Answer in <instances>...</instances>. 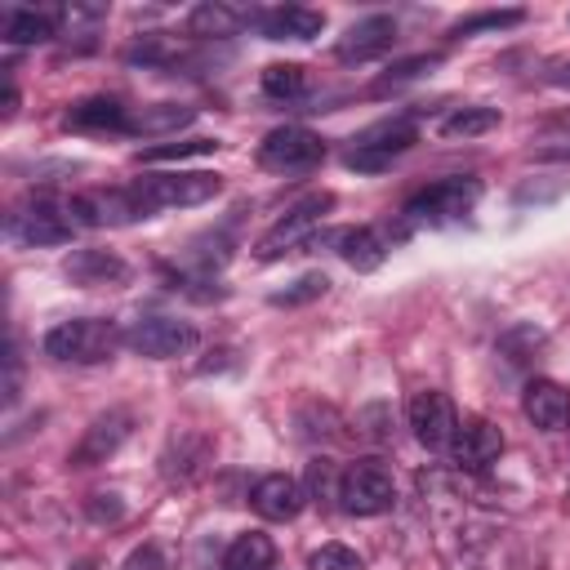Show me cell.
Listing matches in <instances>:
<instances>
[{
  "mask_svg": "<svg viewBox=\"0 0 570 570\" xmlns=\"http://www.w3.org/2000/svg\"><path fill=\"white\" fill-rule=\"evenodd\" d=\"M223 191L218 174L191 169V174H142L129 183V200L138 209V218H151L156 209H187V205H205Z\"/></svg>",
  "mask_w": 570,
  "mask_h": 570,
  "instance_id": "1",
  "label": "cell"
},
{
  "mask_svg": "<svg viewBox=\"0 0 570 570\" xmlns=\"http://www.w3.org/2000/svg\"><path fill=\"white\" fill-rule=\"evenodd\" d=\"M120 343H125V334L102 316H71L45 334V352L53 361H71V365H102L116 356Z\"/></svg>",
  "mask_w": 570,
  "mask_h": 570,
  "instance_id": "2",
  "label": "cell"
},
{
  "mask_svg": "<svg viewBox=\"0 0 570 570\" xmlns=\"http://www.w3.org/2000/svg\"><path fill=\"white\" fill-rule=\"evenodd\" d=\"M76 227L80 223L71 214V196H31L4 218V232L18 245H62L71 240Z\"/></svg>",
  "mask_w": 570,
  "mask_h": 570,
  "instance_id": "3",
  "label": "cell"
},
{
  "mask_svg": "<svg viewBox=\"0 0 570 570\" xmlns=\"http://www.w3.org/2000/svg\"><path fill=\"white\" fill-rule=\"evenodd\" d=\"M481 200V183L476 178H441L423 191H414L401 209V223L405 227H441V223H454L463 214H472V205Z\"/></svg>",
  "mask_w": 570,
  "mask_h": 570,
  "instance_id": "4",
  "label": "cell"
},
{
  "mask_svg": "<svg viewBox=\"0 0 570 570\" xmlns=\"http://www.w3.org/2000/svg\"><path fill=\"white\" fill-rule=\"evenodd\" d=\"M338 503H343V512H352V517H379V512H387V508L396 503V481H392V472H387L383 463H374V459L347 463V468L338 472Z\"/></svg>",
  "mask_w": 570,
  "mask_h": 570,
  "instance_id": "5",
  "label": "cell"
},
{
  "mask_svg": "<svg viewBox=\"0 0 570 570\" xmlns=\"http://www.w3.org/2000/svg\"><path fill=\"white\" fill-rule=\"evenodd\" d=\"M419 142V125L410 116H392V120H379L370 129H361L343 156L347 169H383L392 165L401 151H410Z\"/></svg>",
  "mask_w": 570,
  "mask_h": 570,
  "instance_id": "6",
  "label": "cell"
},
{
  "mask_svg": "<svg viewBox=\"0 0 570 570\" xmlns=\"http://www.w3.org/2000/svg\"><path fill=\"white\" fill-rule=\"evenodd\" d=\"M334 205V196L330 191H321V196H307V200H298L285 218H276L263 236H258V245H254V254L263 258V263H272V258H281V254H294L298 245H307L312 236H316V227L325 223V209Z\"/></svg>",
  "mask_w": 570,
  "mask_h": 570,
  "instance_id": "7",
  "label": "cell"
},
{
  "mask_svg": "<svg viewBox=\"0 0 570 570\" xmlns=\"http://www.w3.org/2000/svg\"><path fill=\"white\" fill-rule=\"evenodd\" d=\"M325 160V138L307 125H281L258 142V165L272 174H303Z\"/></svg>",
  "mask_w": 570,
  "mask_h": 570,
  "instance_id": "8",
  "label": "cell"
},
{
  "mask_svg": "<svg viewBox=\"0 0 570 570\" xmlns=\"http://www.w3.org/2000/svg\"><path fill=\"white\" fill-rule=\"evenodd\" d=\"M196 325L178 321V316H142L125 330V347L151 361H169V356H187L196 347Z\"/></svg>",
  "mask_w": 570,
  "mask_h": 570,
  "instance_id": "9",
  "label": "cell"
},
{
  "mask_svg": "<svg viewBox=\"0 0 570 570\" xmlns=\"http://www.w3.org/2000/svg\"><path fill=\"white\" fill-rule=\"evenodd\" d=\"M410 428H414V441L428 445V450H450L454 441V428H459V414H454V401L436 387H423L410 396Z\"/></svg>",
  "mask_w": 570,
  "mask_h": 570,
  "instance_id": "10",
  "label": "cell"
},
{
  "mask_svg": "<svg viewBox=\"0 0 570 570\" xmlns=\"http://www.w3.org/2000/svg\"><path fill=\"white\" fill-rule=\"evenodd\" d=\"M392 45H396V18L370 13V18L352 22V27L338 36L334 58H338V62H374V58H383Z\"/></svg>",
  "mask_w": 570,
  "mask_h": 570,
  "instance_id": "11",
  "label": "cell"
},
{
  "mask_svg": "<svg viewBox=\"0 0 570 570\" xmlns=\"http://www.w3.org/2000/svg\"><path fill=\"white\" fill-rule=\"evenodd\" d=\"M499 454H503V432H499L490 419L472 414V419H463V423L454 428L450 459H454L463 472H481V468H490Z\"/></svg>",
  "mask_w": 570,
  "mask_h": 570,
  "instance_id": "12",
  "label": "cell"
},
{
  "mask_svg": "<svg viewBox=\"0 0 570 570\" xmlns=\"http://www.w3.org/2000/svg\"><path fill=\"white\" fill-rule=\"evenodd\" d=\"M521 410L534 428L566 432L570 428V387H561L557 379H530L521 392Z\"/></svg>",
  "mask_w": 570,
  "mask_h": 570,
  "instance_id": "13",
  "label": "cell"
},
{
  "mask_svg": "<svg viewBox=\"0 0 570 570\" xmlns=\"http://www.w3.org/2000/svg\"><path fill=\"white\" fill-rule=\"evenodd\" d=\"M62 125L76 129V134H125L129 129V107L120 98L89 94V98H80L62 111Z\"/></svg>",
  "mask_w": 570,
  "mask_h": 570,
  "instance_id": "14",
  "label": "cell"
},
{
  "mask_svg": "<svg viewBox=\"0 0 570 570\" xmlns=\"http://www.w3.org/2000/svg\"><path fill=\"white\" fill-rule=\"evenodd\" d=\"M129 414L125 410H111V414H98L89 428H85V436L76 441V450H71V468H94V463H102L107 454H116L120 445H125V436H129Z\"/></svg>",
  "mask_w": 570,
  "mask_h": 570,
  "instance_id": "15",
  "label": "cell"
},
{
  "mask_svg": "<svg viewBox=\"0 0 570 570\" xmlns=\"http://www.w3.org/2000/svg\"><path fill=\"white\" fill-rule=\"evenodd\" d=\"M249 503H254V512H258L263 521H294V517L303 512L307 494H303V485H298L294 476H285V472H267V476L254 481Z\"/></svg>",
  "mask_w": 570,
  "mask_h": 570,
  "instance_id": "16",
  "label": "cell"
},
{
  "mask_svg": "<svg viewBox=\"0 0 570 570\" xmlns=\"http://www.w3.org/2000/svg\"><path fill=\"white\" fill-rule=\"evenodd\" d=\"M267 40H312L325 31V13L307 9V4H281V9H258L254 22Z\"/></svg>",
  "mask_w": 570,
  "mask_h": 570,
  "instance_id": "17",
  "label": "cell"
},
{
  "mask_svg": "<svg viewBox=\"0 0 570 570\" xmlns=\"http://www.w3.org/2000/svg\"><path fill=\"white\" fill-rule=\"evenodd\" d=\"M249 22H258V9H236V4H223V0H205L187 13V31L205 36V40H227Z\"/></svg>",
  "mask_w": 570,
  "mask_h": 570,
  "instance_id": "18",
  "label": "cell"
},
{
  "mask_svg": "<svg viewBox=\"0 0 570 570\" xmlns=\"http://www.w3.org/2000/svg\"><path fill=\"white\" fill-rule=\"evenodd\" d=\"M0 36L9 45H40V40L58 36V9H4Z\"/></svg>",
  "mask_w": 570,
  "mask_h": 570,
  "instance_id": "19",
  "label": "cell"
},
{
  "mask_svg": "<svg viewBox=\"0 0 570 570\" xmlns=\"http://www.w3.org/2000/svg\"><path fill=\"white\" fill-rule=\"evenodd\" d=\"M191 107L183 102H151V107H129V129L134 138H156V134H178L183 125H191Z\"/></svg>",
  "mask_w": 570,
  "mask_h": 570,
  "instance_id": "20",
  "label": "cell"
},
{
  "mask_svg": "<svg viewBox=\"0 0 570 570\" xmlns=\"http://www.w3.org/2000/svg\"><path fill=\"white\" fill-rule=\"evenodd\" d=\"M223 570H276V543L258 530L236 534L223 552Z\"/></svg>",
  "mask_w": 570,
  "mask_h": 570,
  "instance_id": "21",
  "label": "cell"
},
{
  "mask_svg": "<svg viewBox=\"0 0 570 570\" xmlns=\"http://www.w3.org/2000/svg\"><path fill=\"white\" fill-rule=\"evenodd\" d=\"M338 240V254L356 267V272H374L383 258H387V240L374 232V227H347L334 236Z\"/></svg>",
  "mask_w": 570,
  "mask_h": 570,
  "instance_id": "22",
  "label": "cell"
},
{
  "mask_svg": "<svg viewBox=\"0 0 570 570\" xmlns=\"http://www.w3.org/2000/svg\"><path fill=\"white\" fill-rule=\"evenodd\" d=\"M62 272L71 281H80V285H102V281H120L125 276V263L116 254H107V249H76L62 263Z\"/></svg>",
  "mask_w": 570,
  "mask_h": 570,
  "instance_id": "23",
  "label": "cell"
},
{
  "mask_svg": "<svg viewBox=\"0 0 570 570\" xmlns=\"http://www.w3.org/2000/svg\"><path fill=\"white\" fill-rule=\"evenodd\" d=\"M187 53V45L169 31H151V36H138L129 49H125V62H142V67H174L178 58Z\"/></svg>",
  "mask_w": 570,
  "mask_h": 570,
  "instance_id": "24",
  "label": "cell"
},
{
  "mask_svg": "<svg viewBox=\"0 0 570 570\" xmlns=\"http://www.w3.org/2000/svg\"><path fill=\"white\" fill-rule=\"evenodd\" d=\"M263 94L281 98V102H294V98L307 94V71L298 62H272V67H263Z\"/></svg>",
  "mask_w": 570,
  "mask_h": 570,
  "instance_id": "25",
  "label": "cell"
},
{
  "mask_svg": "<svg viewBox=\"0 0 570 570\" xmlns=\"http://www.w3.org/2000/svg\"><path fill=\"white\" fill-rule=\"evenodd\" d=\"M499 125V111L494 107H459L441 120V134L445 138H472V134H485Z\"/></svg>",
  "mask_w": 570,
  "mask_h": 570,
  "instance_id": "26",
  "label": "cell"
},
{
  "mask_svg": "<svg viewBox=\"0 0 570 570\" xmlns=\"http://www.w3.org/2000/svg\"><path fill=\"white\" fill-rule=\"evenodd\" d=\"M325 289H330L325 272H307V276H298L289 289H276V294H272V307H298V303H312V298H321Z\"/></svg>",
  "mask_w": 570,
  "mask_h": 570,
  "instance_id": "27",
  "label": "cell"
},
{
  "mask_svg": "<svg viewBox=\"0 0 570 570\" xmlns=\"http://www.w3.org/2000/svg\"><path fill=\"white\" fill-rule=\"evenodd\" d=\"M436 67V53H419V58H401L396 67H387V76L374 85V94H387V89H401V85H410V80H419L423 71H432Z\"/></svg>",
  "mask_w": 570,
  "mask_h": 570,
  "instance_id": "28",
  "label": "cell"
},
{
  "mask_svg": "<svg viewBox=\"0 0 570 570\" xmlns=\"http://www.w3.org/2000/svg\"><path fill=\"white\" fill-rule=\"evenodd\" d=\"M307 566H312V570H365L361 552H352L347 543H325V548H316V552L307 557Z\"/></svg>",
  "mask_w": 570,
  "mask_h": 570,
  "instance_id": "29",
  "label": "cell"
},
{
  "mask_svg": "<svg viewBox=\"0 0 570 570\" xmlns=\"http://www.w3.org/2000/svg\"><path fill=\"white\" fill-rule=\"evenodd\" d=\"M218 142L214 138H191V142H165V147H147V151H138V160H183V156H205V151H214Z\"/></svg>",
  "mask_w": 570,
  "mask_h": 570,
  "instance_id": "30",
  "label": "cell"
},
{
  "mask_svg": "<svg viewBox=\"0 0 570 570\" xmlns=\"http://www.w3.org/2000/svg\"><path fill=\"white\" fill-rule=\"evenodd\" d=\"M521 18H525L521 9H490V13L463 18V22L454 27V36H472V31H485V27H512V22H521Z\"/></svg>",
  "mask_w": 570,
  "mask_h": 570,
  "instance_id": "31",
  "label": "cell"
},
{
  "mask_svg": "<svg viewBox=\"0 0 570 570\" xmlns=\"http://www.w3.org/2000/svg\"><path fill=\"white\" fill-rule=\"evenodd\" d=\"M125 570H165V561H160V552L147 543V548H138V552H129V561H125Z\"/></svg>",
  "mask_w": 570,
  "mask_h": 570,
  "instance_id": "32",
  "label": "cell"
},
{
  "mask_svg": "<svg viewBox=\"0 0 570 570\" xmlns=\"http://www.w3.org/2000/svg\"><path fill=\"white\" fill-rule=\"evenodd\" d=\"M557 80H561V85H570V62L561 67V76H557Z\"/></svg>",
  "mask_w": 570,
  "mask_h": 570,
  "instance_id": "33",
  "label": "cell"
}]
</instances>
